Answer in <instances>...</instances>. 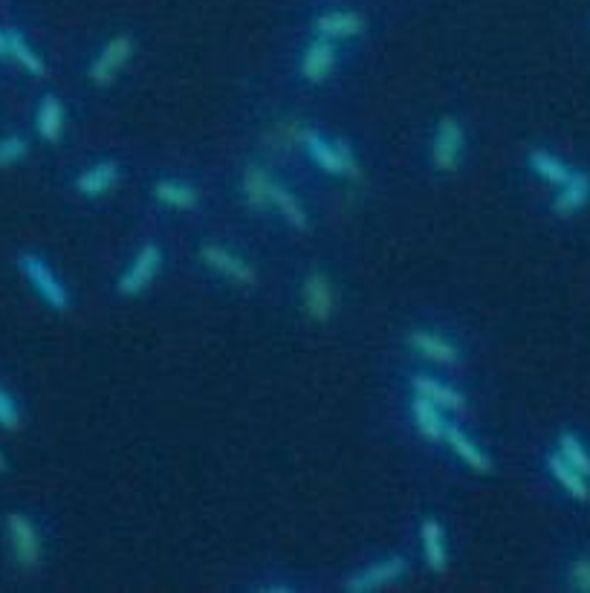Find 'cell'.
<instances>
[{"label": "cell", "mask_w": 590, "mask_h": 593, "mask_svg": "<svg viewBox=\"0 0 590 593\" xmlns=\"http://www.w3.org/2000/svg\"><path fill=\"white\" fill-rule=\"evenodd\" d=\"M588 200L590 174L588 171H576V168H573L570 180L559 186V194H556V200H553V209H556L559 215H573V212H579Z\"/></svg>", "instance_id": "obj_20"}, {"label": "cell", "mask_w": 590, "mask_h": 593, "mask_svg": "<svg viewBox=\"0 0 590 593\" xmlns=\"http://www.w3.org/2000/svg\"><path fill=\"white\" fill-rule=\"evenodd\" d=\"M365 29V21L359 12L345 9V6H336V9H324L313 18V35H324L330 41H353L359 38Z\"/></svg>", "instance_id": "obj_10"}, {"label": "cell", "mask_w": 590, "mask_h": 593, "mask_svg": "<svg viewBox=\"0 0 590 593\" xmlns=\"http://www.w3.org/2000/svg\"><path fill=\"white\" fill-rule=\"evenodd\" d=\"M0 426L6 432H15L21 426V408L6 388H0Z\"/></svg>", "instance_id": "obj_28"}, {"label": "cell", "mask_w": 590, "mask_h": 593, "mask_svg": "<svg viewBox=\"0 0 590 593\" xmlns=\"http://www.w3.org/2000/svg\"><path fill=\"white\" fill-rule=\"evenodd\" d=\"M0 58H9V38L3 29H0Z\"/></svg>", "instance_id": "obj_31"}, {"label": "cell", "mask_w": 590, "mask_h": 593, "mask_svg": "<svg viewBox=\"0 0 590 593\" xmlns=\"http://www.w3.org/2000/svg\"><path fill=\"white\" fill-rule=\"evenodd\" d=\"M339 61V44L324 38V35H313L301 53V61H298V70L301 76L310 81V84H322L327 81V76L333 73Z\"/></svg>", "instance_id": "obj_8"}, {"label": "cell", "mask_w": 590, "mask_h": 593, "mask_svg": "<svg viewBox=\"0 0 590 593\" xmlns=\"http://www.w3.org/2000/svg\"><path fill=\"white\" fill-rule=\"evenodd\" d=\"M272 206L293 223L295 229H307V209L301 206V200L284 183H272Z\"/></svg>", "instance_id": "obj_24"}, {"label": "cell", "mask_w": 590, "mask_h": 593, "mask_svg": "<svg viewBox=\"0 0 590 593\" xmlns=\"http://www.w3.org/2000/svg\"><path fill=\"white\" fill-rule=\"evenodd\" d=\"M530 168H533L536 177H541L544 183H553V186H562V183L570 180V174H573V168L567 162L559 160L553 151H544V148H533L530 151Z\"/></svg>", "instance_id": "obj_22"}, {"label": "cell", "mask_w": 590, "mask_h": 593, "mask_svg": "<svg viewBox=\"0 0 590 593\" xmlns=\"http://www.w3.org/2000/svg\"><path fill=\"white\" fill-rule=\"evenodd\" d=\"M9 527V541H12V553L18 559V565L24 570H35L41 562V539L35 524L24 513H12L6 518Z\"/></svg>", "instance_id": "obj_9"}, {"label": "cell", "mask_w": 590, "mask_h": 593, "mask_svg": "<svg viewBox=\"0 0 590 593\" xmlns=\"http://www.w3.org/2000/svg\"><path fill=\"white\" fill-rule=\"evenodd\" d=\"M116 183H119V162L116 160L93 162L90 168H84L79 177H76V189L84 197H102Z\"/></svg>", "instance_id": "obj_15"}, {"label": "cell", "mask_w": 590, "mask_h": 593, "mask_svg": "<svg viewBox=\"0 0 590 593\" xmlns=\"http://www.w3.org/2000/svg\"><path fill=\"white\" fill-rule=\"evenodd\" d=\"M443 443L455 452L457 458L463 460L469 469H475V472H481L486 475L489 469H492V458H489V452L483 449L481 443L472 437V434L466 432L463 426H457V423H446V432H443Z\"/></svg>", "instance_id": "obj_12"}, {"label": "cell", "mask_w": 590, "mask_h": 593, "mask_svg": "<svg viewBox=\"0 0 590 593\" xmlns=\"http://www.w3.org/2000/svg\"><path fill=\"white\" fill-rule=\"evenodd\" d=\"M304 307L310 313V319L316 322H327L330 319V310H333V287L327 281L324 272H310L307 281H304Z\"/></svg>", "instance_id": "obj_17"}, {"label": "cell", "mask_w": 590, "mask_h": 593, "mask_svg": "<svg viewBox=\"0 0 590 593\" xmlns=\"http://www.w3.org/2000/svg\"><path fill=\"white\" fill-rule=\"evenodd\" d=\"M0 472H6V458H3V452H0Z\"/></svg>", "instance_id": "obj_32"}, {"label": "cell", "mask_w": 590, "mask_h": 593, "mask_svg": "<svg viewBox=\"0 0 590 593\" xmlns=\"http://www.w3.org/2000/svg\"><path fill=\"white\" fill-rule=\"evenodd\" d=\"M154 197L168 209H194L197 206V189L188 180H177V177H162L154 183Z\"/></svg>", "instance_id": "obj_21"}, {"label": "cell", "mask_w": 590, "mask_h": 593, "mask_svg": "<svg viewBox=\"0 0 590 593\" xmlns=\"http://www.w3.org/2000/svg\"><path fill=\"white\" fill-rule=\"evenodd\" d=\"M301 148L304 154L310 157V162L316 168H322L324 174H333V177H345V180H356L359 177V160L353 154L345 139H336V136H327L319 128H301Z\"/></svg>", "instance_id": "obj_1"}, {"label": "cell", "mask_w": 590, "mask_h": 593, "mask_svg": "<svg viewBox=\"0 0 590 593\" xmlns=\"http://www.w3.org/2000/svg\"><path fill=\"white\" fill-rule=\"evenodd\" d=\"M136 44L131 35H113L110 41L102 44V50L96 53V58L90 61V67H87V76L93 84H110V81L116 79V73L131 61V55H134Z\"/></svg>", "instance_id": "obj_7"}, {"label": "cell", "mask_w": 590, "mask_h": 593, "mask_svg": "<svg viewBox=\"0 0 590 593\" xmlns=\"http://www.w3.org/2000/svg\"><path fill=\"white\" fill-rule=\"evenodd\" d=\"M24 154H27V139L24 136L9 134L0 139V168L24 160Z\"/></svg>", "instance_id": "obj_27"}, {"label": "cell", "mask_w": 590, "mask_h": 593, "mask_svg": "<svg viewBox=\"0 0 590 593\" xmlns=\"http://www.w3.org/2000/svg\"><path fill=\"white\" fill-rule=\"evenodd\" d=\"M6 38H9V58H15V61H18L27 73H32V76H44V73H47V67H44V61H41V55L29 47L27 38H24L18 29H9V32H6Z\"/></svg>", "instance_id": "obj_25"}, {"label": "cell", "mask_w": 590, "mask_h": 593, "mask_svg": "<svg viewBox=\"0 0 590 593\" xmlns=\"http://www.w3.org/2000/svg\"><path fill=\"white\" fill-rule=\"evenodd\" d=\"M411 417H414V426H417V432L423 434L426 440H434V443H440L443 440V432H446V423H449V417H446V408H440V405H434L426 397H411Z\"/></svg>", "instance_id": "obj_16"}, {"label": "cell", "mask_w": 590, "mask_h": 593, "mask_svg": "<svg viewBox=\"0 0 590 593\" xmlns=\"http://www.w3.org/2000/svg\"><path fill=\"white\" fill-rule=\"evenodd\" d=\"M258 591H267V593H290L295 591L293 582H284V579H272V582H267V585H261Z\"/></svg>", "instance_id": "obj_30"}, {"label": "cell", "mask_w": 590, "mask_h": 593, "mask_svg": "<svg viewBox=\"0 0 590 593\" xmlns=\"http://www.w3.org/2000/svg\"><path fill=\"white\" fill-rule=\"evenodd\" d=\"M411 394L426 397V400L446 408V411H463L466 408V394L457 391L452 382L434 377V374H414L411 377Z\"/></svg>", "instance_id": "obj_13"}, {"label": "cell", "mask_w": 590, "mask_h": 593, "mask_svg": "<svg viewBox=\"0 0 590 593\" xmlns=\"http://www.w3.org/2000/svg\"><path fill=\"white\" fill-rule=\"evenodd\" d=\"M200 258L206 261L209 270L223 275V278H229V281H238V284H252L255 281V267L243 255L226 249V246H220V243H206L200 249Z\"/></svg>", "instance_id": "obj_11"}, {"label": "cell", "mask_w": 590, "mask_h": 593, "mask_svg": "<svg viewBox=\"0 0 590 593\" xmlns=\"http://www.w3.org/2000/svg\"><path fill=\"white\" fill-rule=\"evenodd\" d=\"M35 128H38L41 139H47V142H55L61 136V131H64V105H61L58 96L47 93L41 99L38 116H35Z\"/></svg>", "instance_id": "obj_23"}, {"label": "cell", "mask_w": 590, "mask_h": 593, "mask_svg": "<svg viewBox=\"0 0 590 593\" xmlns=\"http://www.w3.org/2000/svg\"><path fill=\"white\" fill-rule=\"evenodd\" d=\"M466 151V134L457 116H443L431 136V162L440 171H455Z\"/></svg>", "instance_id": "obj_5"}, {"label": "cell", "mask_w": 590, "mask_h": 593, "mask_svg": "<svg viewBox=\"0 0 590 593\" xmlns=\"http://www.w3.org/2000/svg\"><path fill=\"white\" fill-rule=\"evenodd\" d=\"M18 267H21L24 278L29 281V287L35 290V296L41 298L50 310H55V313L70 310V290L64 287V281L55 275L53 267H50L41 255L24 252V255L18 258Z\"/></svg>", "instance_id": "obj_2"}, {"label": "cell", "mask_w": 590, "mask_h": 593, "mask_svg": "<svg viewBox=\"0 0 590 593\" xmlns=\"http://www.w3.org/2000/svg\"><path fill=\"white\" fill-rule=\"evenodd\" d=\"M162 261H165V255H162L160 243H142V246L136 249L134 258L128 261V267L119 275V284H116L119 293H122V296H139V293H145L148 284L160 275Z\"/></svg>", "instance_id": "obj_4"}, {"label": "cell", "mask_w": 590, "mask_h": 593, "mask_svg": "<svg viewBox=\"0 0 590 593\" xmlns=\"http://www.w3.org/2000/svg\"><path fill=\"white\" fill-rule=\"evenodd\" d=\"M570 585L576 591H588L590 593V559H576L570 565Z\"/></svg>", "instance_id": "obj_29"}, {"label": "cell", "mask_w": 590, "mask_h": 593, "mask_svg": "<svg viewBox=\"0 0 590 593\" xmlns=\"http://www.w3.org/2000/svg\"><path fill=\"white\" fill-rule=\"evenodd\" d=\"M405 573H408V559L403 553H391V556H382V559H374L368 565L356 567L345 579V588L350 593L379 591L385 585H397Z\"/></svg>", "instance_id": "obj_3"}, {"label": "cell", "mask_w": 590, "mask_h": 593, "mask_svg": "<svg viewBox=\"0 0 590 593\" xmlns=\"http://www.w3.org/2000/svg\"><path fill=\"white\" fill-rule=\"evenodd\" d=\"M420 544H423V559L431 573H446L449 544H446V530H443L440 518H426L420 524Z\"/></svg>", "instance_id": "obj_14"}, {"label": "cell", "mask_w": 590, "mask_h": 593, "mask_svg": "<svg viewBox=\"0 0 590 593\" xmlns=\"http://www.w3.org/2000/svg\"><path fill=\"white\" fill-rule=\"evenodd\" d=\"M547 469H550L553 481L562 486L570 498H576V501H590V478H585L579 469H573L559 452H553V455L547 458Z\"/></svg>", "instance_id": "obj_19"}, {"label": "cell", "mask_w": 590, "mask_h": 593, "mask_svg": "<svg viewBox=\"0 0 590 593\" xmlns=\"http://www.w3.org/2000/svg\"><path fill=\"white\" fill-rule=\"evenodd\" d=\"M573 469H579L585 478H590V452L585 446V440L576 432H562L559 434V449H556Z\"/></svg>", "instance_id": "obj_26"}, {"label": "cell", "mask_w": 590, "mask_h": 593, "mask_svg": "<svg viewBox=\"0 0 590 593\" xmlns=\"http://www.w3.org/2000/svg\"><path fill=\"white\" fill-rule=\"evenodd\" d=\"M408 345L420 353L423 359H429L434 365H443V368H452L463 359V351L452 336H446L443 330L437 327H414L408 333Z\"/></svg>", "instance_id": "obj_6"}, {"label": "cell", "mask_w": 590, "mask_h": 593, "mask_svg": "<svg viewBox=\"0 0 590 593\" xmlns=\"http://www.w3.org/2000/svg\"><path fill=\"white\" fill-rule=\"evenodd\" d=\"M272 183H275V177L269 174L267 168L258 165V162H252V165L243 171V200H246L252 209H267V206H272Z\"/></svg>", "instance_id": "obj_18"}]
</instances>
